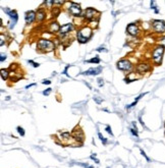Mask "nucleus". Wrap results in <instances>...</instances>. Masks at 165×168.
<instances>
[{
	"mask_svg": "<svg viewBox=\"0 0 165 168\" xmlns=\"http://www.w3.org/2000/svg\"><path fill=\"white\" fill-rule=\"evenodd\" d=\"M34 86H36V84H31V85H28V86H26V89H30V88L34 87Z\"/></svg>",
	"mask_w": 165,
	"mask_h": 168,
	"instance_id": "nucleus-40",
	"label": "nucleus"
},
{
	"mask_svg": "<svg viewBox=\"0 0 165 168\" xmlns=\"http://www.w3.org/2000/svg\"><path fill=\"white\" fill-rule=\"evenodd\" d=\"M3 11L9 16V18H10V26H9V28L12 30V29L15 27L16 23H18V12H16L15 10H13V9H9V8H6V7L3 8Z\"/></svg>",
	"mask_w": 165,
	"mask_h": 168,
	"instance_id": "nucleus-4",
	"label": "nucleus"
},
{
	"mask_svg": "<svg viewBox=\"0 0 165 168\" xmlns=\"http://www.w3.org/2000/svg\"><path fill=\"white\" fill-rule=\"evenodd\" d=\"M116 67L119 70L131 71V69H133V64H131V62L130 60H128V59H121V60L117 61Z\"/></svg>",
	"mask_w": 165,
	"mask_h": 168,
	"instance_id": "nucleus-7",
	"label": "nucleus"
},
{
	"mask_svg": "<svg viewBox=\"0 0 165 168\" xmlns=\"http://www.w3.org/2000/svg\"><path fill=\"white\" fill-rule=\"evenodd\" d=\"M73 138L75 139L76 141H78V143H83L84 140H85V134H84L83 131L80 128H76L73 131Z\"/></svg>",
	"mask_w": 165,
	"mask_h": 168,
	"instance_id": "nucleus-11",
	"label": "nucleus"
},
{
	"mask_svg": "<svg viewBox=\"0 0 165 168\" xmlns=\"http://www.w3.org/2000/svg\"><path fill=\"white\" fill-rule=\"evenodd\" d=\"M93 32L92 29L89 27H84L78 31L76 33V40L81 43V44H85L92 38Z\"/></svg>",
	"mask_w": 165,
	"mask_h": 168,
	"instance_id": "nucleus-1",
	"label": "nucleus"
},
{
	"mask_svg": "<svg viewBox=\"0 0 165 168\" xmlns=\"http://www.w3.org/2000/svg\"><path fill=\"white\" fill-rule=\"evenodd\" d=\"M60 27L61 26H59V23H57V21H52V23H49V32L50 33H57L59 32V30H60Z\"/></svg>",
	"mask_w": 165,
	"mask_h": 168,
	"instance_id": "nucleus-15",
	"label": "nucleus"
},
{
	"mask_svg": "<svg viewBox=\"0 0 165 168\" xmlns=\"http://www.w3.org/2000/svg\"><path fill=\"white\" fill-rule=\"evenodd\" d=\"M100 13L98 12L95 8H92V7H89V8H87L85 11H84V18L85 20H87L88 21H95V18H99Z\"/></svg>",
	"mask_w": 165,
	"mask_h": 168,
	"instance_id": "nucleus-5",
	"label": "nucleus"
},
{
	"mask_svg": "<svg viewBox=\"0 0 165 168\" xmlns=\"http://www.w3.org/2000/svg\"><path fill=\"white\" fill-rule=\"evenodd\" d=\"M71 136L69 133H61V139H63V140H68V139H70Z\"/></svg>",
	"mask_w": 165,
	"mask_h": 168,
	"instance_id": "nucleus-21",
	"label": "nucleus"
},
{
	"mask_svg": "<svg viewBox=\"0 0 165 168\" xmlns=\"http://www.w3.org/2000/svg\"><path fill=\"white\" fill-rule=\"evenodd\" d=\"M164 50L165 48L161 45H158L153 49L152 51V60L154 61L155 64L159 65L161 64L162 62V58H163V55H164Z\"/></svg>",
	"mask_w": 165,
	"mask_h": 168,
	"instance_id": "nucleus-3",
	"label": "nucleus"
},
{
	"mask_svg": "<svg viewBox=\"0 0 165 168\" xmlns=\"http://www.w3.org/2000/svg\"><path fill=\"white\" fill-rule=\"evenodd\" d=\"M68 11L73 16H81L82 15V7L78 3L76 2H70L68 6Z\"/></svg>",
	"mask_w": 165,
	"mask_h": 168,
	"instance_id": "nucleus-8",
	"label": "nucleus"
},
{
	"mask_svg": "<svg viewBox=\"0 0 165 168\" xmlns=\"http://www.w3.org/2000/svg\"><path fill=\"white\" fill-rule=\"evenodd\" d=\"M60 13V8L59 7H54V9H52V18H57Z\"/></svg>",
	"mask_w": 165,
	"mask_h": 168,
	"instance_id": "nucleus-18",
	"label": "nucleus"
},
{
	"mask_svg": "<svg viewBox=\"0 0 165 168\" xmlns=\"http://www.w3.org/2000/svg\"><path fill=\"white\" fill-rule=\"evenodd\" d=\"M4 60H6V54L1 53V57H0V61L3 62Z\"/></svg>",
	"mask_w": 165,
	"mask_h": 168,
	"instance_id": "nucleus-38",
	"label": "nucleus"
},
{
	"mask_svg": "<svg viewBox=\"0 0 165 168\" xmlns=\"http://www.w3.org/2000/svg\"><path fill=\"white\" fill-rule=\"evenodd\" d=\"M87 62H89V63H100V58L99 57H94V58L90 59V60H88Z\"/></svg>",
	"mask_w": 165,
	"mask_h": 168,
	"instance_id": "nucleus-20",
	"label": "nucleus"
},
{
	"mask_svg": "<svg viewBox=\"0 0 165 168\" xmlns=\"http://www.w3.org/2000/svg\"><path fill=\"white\" fill-rule=\"evenodd\" d=\"M164 128H165V121H164Z\"/></svg>",
	"mask_w": 165,
	"mask_h": 168,
	"instance_id": "nucleus-41",
	"label": "nucleus"
},
{
	"mask_svg": "<svg viewBox=\"0 0 165 168\" xmlns=\"http://www.w3.org/2000/svg\"><path fill=\"white\" fill-rule=\"evenodd\" d=\"M54 43L47 39H40L37 43V49L40 52H51L54 50Z\"/></svg>",
	"mask_w": 165,
	"mask_h": 168,
	"instance_id": "nucleus-2",
	"label": "nucleus"
},
{
	"mask_svg": "<svg viewBox=\"0 0 165 168\" xmlns=\"http://www.w3.org/2000/svg\"><path fill=\"white\" fill-rule=\"evenodd\" d=\"M151 8L154 9L155 13H158L159 12L158 8H157V6H156V2H155V1H151Z\"/></svg>",
	"mask_w": 165,
	"mask_h": 168,
	"instance_id": "nucleus-23",
	"label": "nucleus"
},
{
	"mask_svg": "<svg viewBox=\"0 0 165 168\" xmlns=\"http://www.w3.org/2000/svg\"><path fill=\"white\" fill-rule=\"evenodd\" d=\"M78 165H81V166H83L85 168H93V166H91L89 164H86V163H78Z\"/></svg>",
	"mask_w": 165,
	"mask_h": 168,
	"instance_id": "nucleus-33",
	"label": "nucleus"
},
{
	"mask_svg": "<svg viewBox=\"0 0 165 168\" xmlns=\"http://www.w3.org/2000/svg\"><path fill=\"white\" fill-rule=\"evenodd\" d=\"M152 69V66L149 62H146V61H143V62H140V63L137 65V71L139 73L141 74H144L148 71H150Z\"/></svg>",
	"mask_w": 165,
	"mask_h": 168,
	"instance_id": "nucleus-9",
	"label": "nucleus"
},
{
	"mask_svg": "<svg viewBox=\"0 0 165 168\" xmlns=\"http://www.w3.org/2000/svg\"><path fill=\"white\" fill-rule=\"evenodd\" d=\"M45 18H46V11H45L43 8L38 9V11H37V20L39 21H43Z\"/></svg>",
	"mask_w": 165,
	"mask_h": 168,
	"instance_id": "nucleus-16",
	"label": "nucleus"
},
{
	"mask_svg": "<svg viewBox=\"0 0 165 168\" xmlns=\"http://www.w3.org/2000/svg\"><path fill=\"white\" fill-rule=\"evenodd\" d=\"M16 131H18V133L20 134V136H25V129H23V128H21V126H18V128H16Z\"/></svg>",
	"mask_w": 165,
	"mask_h": 168,
	"instance_id": "nucleus-22",
	"label": "nucleus"
},
{
	"mask_svg": "<svg viewBox=\"0 0 165 168\" xmlns=\"http://www.w3.org/2000/svg\"><path fill=\"white\" fill-rule=\"evenodd\" d=\"M52 92V89L51 88H48L47 90H45V91H43V95L44 96H48L50 95V93Z\"/></svg>",
	"mask_w": 165,
	"mask_h": 168,
	"instance_id": "nucleus-28",
	"label": "nucleus"
},
{
	"mask_svg": "<svg viewBox=\"0 0 165 168\" xmlns=\"http://www.w3.org/2000/svg\"><path fill=\"white\" fill-rule=\"evenodd\" d=\"M64 3V1L62 0H54V4H58V5H62Z\"/></svg>",
	"mask_w": 165,
	"mask_h": 168,
	"instance_id": "nucleus-35",
	"label": "nucleus"
},
{
	"mask_svg": "<svg viewBox=\"0 0 165 168\" xmlns=\"http://www.w3.org/2000/svg\"><path fill=\"white\" fill-rule=\"evenodd\" d=\"M152 28L155 33L164 34L165 33V21L162 20H154L152 21Z\"/></svg>",
	"mask_w": 165,
	"mask_h": 168,
	"instance_id": "nucleus-6",
	"label": "nucleus"
},
{
	"mask_svg": "<svg viewBox=\"0 0 165 168\" xmlns=\"http://www.w3.org/2000/svg\"><path fill=\"white\" fill-rule=\"evenodd\" d=\"M36 18H37V12L35 11L31 10V11H28L26 12V15H25V20H26V23L27 25H30L34 21Z\"/></svg>",
	"mask_w": 165,
	"mask_h": 168,
	"instance_id": "nucleus-14",
	"label": "nucleus"
},
{
	"mask_svg": "<svg viewBox=\"0 0 165 168\" xmlns=\"http://www.w3.org/2000/svg\"><path fill=\"white\" fill-rule=\"evenodd\" d=\"M98 136H99V139H100V141L102 142V143L104 144V145H106L107 143H108V141H107V139H105L103 136H102V134L101 133H99V131H98Z\"/></svg>",
	"mask_w": 165,
	"mask_h": 168,
	"instance_id": "nucleus-19",
	"label": "nucleus"
},
{
	"mask_svg": "<svg viewBox=\"0 0 165 168\" xmlns=\"http://www.w3.org/2000/svg\"><path fill=\"white\" fill-rule=\"evenodd\" d=\"M137 101H135V102L133 103H131V104H130V105H128V106H126V109H130V108H131V107H133V106H136V105H137Z\"/></svg>",
	"mask_w": 165,
	"mask_h": 168,
	"instance_id": "nucleus-37",
	"label": "nucleus"
},
{
	"mask_svg": "<svg viewBox=\"0 0 165 168\" xmlns=\"http://www.w3.org/2000/svg\"><path fill=\"white\" fill-rule=\"evenodd\" d=\"M159 43H160V45L161 46H163L165 48V36H163V37H161L159 39Z\"/></svg>",
	"mask_w": 165,
	"mask_h": 168,
	"instance_id": "nucleus-27",
	"label": "nucleus"
},
{
	"mask_svg": "<svg viewBox=\"0 0 165 168\" xmlns=\"http://www.w3.org/2000/svg\"><path fill=\"white\" fill-rule=\"evenodd\" d=\"M131 133L133 134V136H139V134H138V129L137 128H131Z\"/></svg>",
	"mask_w": 165,
	"mask_h": 168,
	"instance_id": "nucleus-26",
	"label": "nucleus"
},
{
	"mask_svg": "<svg viewBox=\"0 0 165 168\" xmlns=\"http://www.w3.org/2000/svg\"><path fill=\"white\" fill-rule=\"evenodd\" d=\"M1 78H2V80L3 81H6L7 78H8V76H9V73H8V69H4V68H2L1 69Z\"/></svg>",
	"mask_w": 165,
	"mask_h": 168,
	"instance_id": "nucleus-17",
	"label": "nucleus"
},
{
	"mask_svg": "<svg viewBox=\"0 0 165 168\" xmlns=\"http://www.w3.org/2000/svg\"><path fill=\"white\" fill-rule=\"evenodd\" d=\"M28 62H29L30 64H32L33 67H39V66H40L39 63H37V62H35V61H33V60H28Z\"/></svg>",
	"mask_w": 165,
	"mask_h": 168,
	"instance_id": "nucleus-29",
	"label": "nucleus"
},
{
	"mask_svg": "<svg viewBox=\"0 0 165 168\" xmlns=\"http://www.w3.org/2000/svg\"><path fill=\"white\" fill-rule=\"evenodd\" d=\"M126 33H128V35L133 36V37H136V36H138L139 34H140V29H139L137 23H131L126 27Z\"/></svg>",
	"mask_w": 165,
	"mask_h": 168,
	"instance_id": "nucleus-10",
	"label": "nucleus"
},
{
	"mask_svg": "<svg viewBox=\"0 0 165 168\" xmlns=\"http://www.w3.org/2000/svg\"><path fill=\"white\" fill-rule=\"evenodd\" d=\"M73 23H65V25L61 26L58 33L60 34L61 36H65V35H67L68 33H70L71 31H73Z\"/></svg>",
	"mask_w": 165,
	"mask_h": 168,
	"instance_id": "nucleus-12",
	"label": "nucleus"
},
{
	"mask_svg": "<svg viewBox=\"0 0 165 168\" xmlns=\"http://www.w3.org/2000/svg\"><path fill=\"white\" fill-rule=\"evenodd\" d=\"M164 134H165V133H164Z\"/></svg>",
	"mask_w": 165,
	"mask_h": 168,
	"instance_id": "nucleus-42",
	"label": "nucleus"
},
{
	"mask_svg": "<svg viewBox=\"0 0 165 168\" xmlns=\"http://www.w3.org/2000/svg\"><path fill=\"white\" fill-rule=\"evenodd\" d=\"M98 85H99V87H103V85H104V81H103V78H98Z\"/></svg>",
	"mask_w": 165,
	"mask_h": 168,
	"instance_id": "nucleus-32",
	"label": "nucleus"
},
{
	"mask_svg": "<svg viewBox=\"0 0 165 168\" xmlns=\"http://www.w3.org/2000/svg\"><path fill=\"white\" fill-rule=\"evenodd\" d=\"M105 131H106L107 133H108V134H110V136H113V133H112V131H111V128H110L109 125H107V126H106V128H105Z\"/></svg>",
	"mask_w": 165,
	"mask_h": 168,
	"instance_id": "nucleus-30",
	"label": "nucleus"
},
{
	"mask_svg": "<svg viewBox=\"0 0 165 168\" xmlns=\"http://www.w3.org/2000/svg\"><path fill=\"white\" fill-rule=\"evenodd\" d=\"M140 152H141V154H142V156H144V157L146 158V160H147L148 162H151V160H150V158L148 157V156H147V154H146V153L144 152V151L142 150V149H141V150H140Z\"/></svg>",
	"mask_w": 165,
	"mask_h": 168,
	"instance_id": "nucleus-25",
	"label": "nucleus"
},
{
	"mask_svg": "<svg viewBox=\"0 0 165 168\" xmlns=\"http://www.w3.org/2000/svg\"><path fill=\"white\" fill-rule=\"evenodd\" d=\"M102 70H103V67L102 66L92 67V68L86 70L85 73H82V74H85V76H98L99 73H101Z\"/></svg>",
	"mask_w": 165,
	"mask_h": 168,
	"instance_id": "nucleus-13",
	"label": "nucleus"
},
{
	"mask_svg": "<svg viewBox=\"0 0 165 168\" xmlns=\"http://www.w3.org/2000/svg\"><path fill=\"white\" fill-rule=\"evenodd\" d=\"M42 84L43 85H50L51 84V81H49V80H44L42 81Z\"/></svg>",
	"mask_w": 165,
	"mask_h": 168,
	"instance_id": "nucleus-39",
	"label": "nucleus"
},
{
	"mask_svg": "<svg viewBox=\"0 0 165 168\" xmlns=\"http://www.w3.org/2000/svg\"><path fill=\"white\" fill-rule=\"evenodd\" d=\"M94 100L96 101V102L98 103V104H101V102H102V101H103V100L101 99V98L97 97V96H96V97H94Z\"/></svg>",
	"mask_w": 165,
	"mask_h": 168,
	"instance_id": "nucleus-36",
	"label": "nucleus"
},
{
	"mask_svg": "<svg viewBox=\"0 0 165 168\" xmlns=\"http://www.w3.org/2000/svg\"><path fill=\"white\" fill-rule=\"evenodd\" d=\"M90 158L93 160V161H95V163H96V164H100V161H99V159H97L96 154H94V153H93V154H91Z\"/></svg>",
	"mask_w": 165,
	"mask_h": 168,
	"instance_id": "nucleus-24",
	"label": "nucleus"
},
{
	"mask_svg": "<svg viewBox=\"0 0 165 168\" xmlns=\"http://www.w3.org/2000/svg\"><path fill=\"white\" fill-rule=\"evenodd\" d=\"M0 39H1V41H0V46H3L4 45V35L1 33V35H0Z\"/></svg>",
	"mask_w": 165,
	"mask_h": 168,
	"instance_id": "nucleus-31",
	"label": "nucleus"
},
{
	"mask_svg": "<svg viewBox=\"0 0 165 168\" xmlns=\"http://www.w3.org/2000/svg\"><path fill=\"white\" fill-rule=\"evenodd\" d=\"M96 50L98 52H107V49H106V48H104V47H99V48H97Z\"/></svg>",
	"mask_w": 165,
	"mask_h": 168,
	"instance_id": "nucleus-34",
	"label": "nucleus"
}]
</instances>
